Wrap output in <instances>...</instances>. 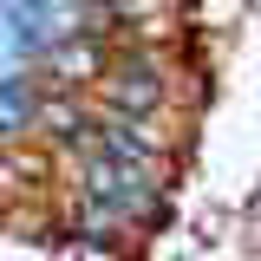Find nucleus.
<instances>
[{"instance_id":"obj_1","label":"nucleus","mask_w":261,"mask_h":261,"mask_svg":"<svg viewBox=\"0 0 261 261\" xmlns=\"http://www.w3.org/2000/svg\"><path fill=\"white\" fill-rule=\"evenodd\" d=\"M79 196H85V216L98 228H118L137 222L157 209V170H137V163H118L105 150H79Z\"/></svg>"},{"instance_id":"obj_2","label":"nucleus","mask_w":261,"mask_h":261,"mask_svg":"<svg viewBox=\"0 0 261 261\" xmlns=\"http://www.w3.org/2000/svg\"><path fill=\"white\" fill-rule=\"evenodd\" d=\"M98 118H130V124H157L163 105H170V65L150 53V46H130V53H111L105 72H98Z\"/></svg>"},{"instance_id":"obj_3","label":"nucleus","mask_w":261,"mask_h":261,"mask_svg":"<svg viewBox=\"0 0 261 261\" xmlns=\"http://www.w3.org/2000/svg\"><path fill=\"white\" fill-rule=\"evenodd\" d=\"M105 39L98 33H65V39H53L46 46V59H39V72H46V92H85V85H98V72H105Z\"/></svg>"},{"instance_id":"obj_4","label":"nucleus","mask_w":261,"mask_h":261,"mask_svg":"<svg viewBox=\"0 0 261 261\" xmlns=\"http://www.w3.org/2000/svg\"><path fill=\"white\" fill-rule=\"evenodd\" d=\"M33 124L46 130L53 144H85L92 137V124H98V111L85 105V92H46V98H33Z\"/></svg>"},{"instance_id":"obj_5","label":"nucleus","mask_w":261,"mask_h":261,"mask_svg":"<svg viewBox=\"0 0 261 261\" xmlns=\"http://www.w3.org/2000/svg\"><path fill=\"white\" fill-rule=\"evenodd\" d=\"M98 13H118V20H150V13H163V0H92Z\"/></svg>"}]
</instances>
